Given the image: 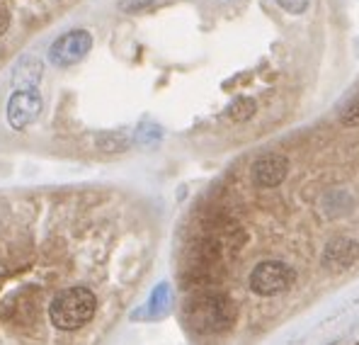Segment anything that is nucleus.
Masks as SVG:
<instances>
[{"instance_id":"423d86ee","label":"nucleus","mask_w":359,"mask_h":345,"mask_svg":"<svg viewBox=\"0 0 359 345\" xmlns=\"http://www.w3.org/2000/svg\"><path fill=\"white\" fill-rule=\"evenodd\" d=\"M250 175L257 188H262V190L277 188L289 175V158L284 156V153H265V156H260L252 163Z\"/></svg>"},{"instance_id":"9b49d317","label":"nucleus","mask_w":359,"mask_h":345,"mask_svg":"<svg viewBox=\"0 0 359 345\" xmlns=\"http://www.w3.org/2000/svg\"><path fill=\"white\" fill-rule=\"evenodd\" d=\"M153 3H156V0H117V8L126 15H134V13H141V10L151 8Z\"/></svg>"},{"instance_id":"4468645a","label":"nucleus","mask_w":359,"mask_h":345,"mask_svg":"<svg viewBox=\"0 0 359 345\" xmlns=\"http://www.w3.org/2000/svg\"><path fill=\"white\" fill-rule=\"evenodd\" d=\"M8 27H10V13L5 5H0V37L8 32Z\"/></svg>"},{"instance_id":"f03ea898","label":"nucleus","mask_w":359,"mask_h":345,"mask_svg":"<svg viewBox=\"0 0 359 345\" xmlns=\"http://www.w3.org/2000/svg\"><path fill=\"white\" fill-rule=\"evenodd\" d=\"M95 311H97V297L83 285L61 289L49 304L51 326H56L59 331H78L93 321Z\"/></svg>"},{"instance_id":"f257e3e1","label":"nucleus","mask_w":359,"mask_h":345,"mask_svg":"<svg viewBox=\"0 0 359 345\" xmlns=\"http://www.w3.org/2000/svg\"><path fill=\"white\" fill-rule=\"evenodd\" d=\"M184 321L197 333H221L236 323V304L219 289H197L184 301Z\"/></svg>"},{"instance_id":"6e6552de","label":"nucleus","mask_w":359,"mask_h":345,"mask_svg":"<svg viewBox=\"0 0 359 345\" xmlns=\"http://www.w3.org/2000/svg\"><path fill=\"white\" fill-rule=\"evenodd\" d=\"M39 81H41V61L34 56H25L18 63V68H15L13 86L18 90H34Z\"/></svg>"},{"instance_id":"1a4fd4ad","label":"nucleus","mask_w":359,"mask_h":345,"mask_svg":"<svg viewBox=\"0 0 359 345\" xmlns=\"http://www.w3.org/2000/svg\"><path fill=\"white\" fill-rule=\"evenodd\" d=\"M255 112H257V103L252 98H248V95L236 98L233 103L226 108V115H229V119H233V122H248L255 117Z\"/></svg>"},{"instance_id":"ddd939ff","label":"nucleus","mask_w":359,"mask_h":345,"mask_svg":"<svg viewBox=\"0 0 359 345\" xmlns=\"http://www.w3.org/2000/svg\"><path fill=\"white\" fill-rule=\"evenodd\" d=\"M340 122H342V126H359V98L352 105H347Z\"/></svg>"},{"instance_id":"9d476101","label":"nucleus","mask_w":359,"mask_h":345,"mask_svg":"<svg viewBox=\"0 0 359 345\" xmlns=\"http://www.w3.org/2000/svg\"><path fill=\"white\" fill-rule=\"evenodd\" d=\"M168 306H170V285L168 282H161L151 294V301H149V316L156 318V316H163L168 314Z\"/></svg>"},{"instance_id":"39448f33","label":"nucleus","mask_w":359,"mask_h":345,"mask_svg":"<svg viewBox=\"0 0 359 345\" xmlns=\"http://www.w3.org/2000/svg\"><path fill=\"white\" fill-rule=\"evenodd\" d=\"M41 108H44V103H41V95L36 93V88L18 90V93H13V98L8 100V124L18 131L25 129L32 122L39 119Z\"/></svg>"},{"instance_id":"0eeeda50","label":"nucleus","mask_w":359,"mask_h":345,"mask_svg":"<svg viewBox=\"0 0 359 345\" xmlns=\"http://www.w3.org/2000/svg\"><path fill=\"white\" fill-rule=\"evenodd\" d=\"M359 260V243L350 236H335L325 243L323 253H320V263L328 268L330 273H340V270L352 268Z\"/></svg>"},{"instance_id":"f8f14e48","label":"nucleus","mask_w":359,"mask_h":345,"mask_svg":"<svg viewBox=\"0 0 359 345\" xmlns=\"http://www.w3.org/2000/svg\"><path fill=\"white\" fill-rule=\"evenodd\" d=\"M282 10H287L289 15H304L309 10L311 0H274Z\"/></svg>"},{"instance_id":"7ed1b4c3","label":"nucleus","mask_w":359,"mask_h":345,"mask_svg":"<svg viewBox=\"0 0 359 345\" xmlns=\"http://www.w3.org/2000/svg\"><path fill=\"white\" fill-rule=\"evenodd\" d=\"M297 282V270L282 260H262L252 268L248 287L257 297H277L289 292Z\"/></svg>"},{"instance_id":"20e7f679","label":"nucleus","mask_w":359,"mask_h":345,"mask_svg":"<svg viewBox=\"0 0 359 345\" xmlns=\"http://www.w3.org/2000/svg\"><path fill=\"white\" fill-rule=\"evenodd\" d=\"M90 49H93V34L88 30H71L51 41L49 61L59 68L76 66L90 54Z\"/></svg>"}]
</instances>
